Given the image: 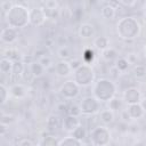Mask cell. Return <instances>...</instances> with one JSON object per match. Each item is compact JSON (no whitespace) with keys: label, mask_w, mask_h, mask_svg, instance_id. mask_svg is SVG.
I'll return each instance as SVG.
<instances>
[{"label":"cell","mask_w":146,"mask_h":146,"mask_svg":"<svg viewBox=\"0 0 146 146\" xmlns=\"http://www.w3.org/2000/svg\"><path fill=\"white\" fill-rule=\"evenodd\" d=\"M6 22L8 26L15 29L25 27L30 24V10L23 5H13L11 8L6 13Z\"/></svg>","instance_id":"cell-1"},{"label":"cell","mask_w":146,"mask_h":146,"mask_svg":"<svg viewBox=\"0 0 146 146\" xmlns=\"http://www.w3.org/2000/svg\"><path fill=\"white\" fill-rule=\"evenodd\" d=\"M140 24L133 17H123L116 24L117 35L123 40H133L140 33Z\"/></svg>","instance_id":"cell-2"},{"label":"cell","mask_w":146,"mask_h":146,"mask_svg":"<svg viewBox=\"0 0 146 146\" xmlns=\"http://www.w3.org/2000/svg\"><path fill=\"white\" fill-rule=\"evenodd\" d=\"M116 87L114 82L110 79L102 78L98 79L92 87V95L100 102V103H107L111 98L115 96Z\"/></svg>","instance_id":"cell-3"},{"label":"cell","mask_w":146,"mask_h":146,"mask_svg":"<svg viewBox=\"0 0 146 146\" xmlns=\"http://www.w3.org/2000/svg\"><path fill=\"white\" fill-rule=\"evenodd\" d=\"M73 80L80 87H88L95 81V71L90 64L82 63L73 71Z\"/></svg>","instance_id":"cell-4"},{"label":"cell","mask_w":146,"mask_h":146,"mask_svg":"<svg viewBox=\"0 0 146 146\" xmlns=\"http://www.w3.org/2000/svg\"><path fill=\"white\" fill-rule=\"evenodd\" d=\"M111 140V132L110 129L103 124V125H97L91 129L90 131V143L95 146H102V145H107Z\"/></svg>","instance_id":"cell-5"},{"label":"cell","mask_w":146,"mask_h":146,"mask_svg":"<svg viewBox=\"0 0 146 146\" xmlns=\"http://www.w3.org/2000/svg\"><path fill=\"white\" fill-rule=\"evenodd\" d=\"M80 107L83 115H94L100 111V102L94 95L87 96L81 100Z\"/></svg>","instance_id":"cell-6"},{"label":"cell","mask_w":146,"mask_h":146,"mask_svg":"<svg viewBox=\"0 0 146 146\" xmlns=\"http://www.w3.org/2000/svg\"><path fill=\"white\" fill-rule=\"evenodd\" d=\"M80 86L74 80H68L64 82L59 88V94L65 99H74L80 94Z\"/></svg>","instance_id":"cell-7"},{"label":"cell","mask_w":146,"mask_h":146,"mask_svg":"<svg viewBox=\"0 0 146 146\" xmlns=\"http://www.w3.org/2000/svg\"><path fill=\"white\" fill-rule=\"evenodd\" d=\"M47 17L48 16L42 8H33L30 10V23L34 26H41L46 22Z\"/></svg>","instance_id":"cell-8"},{"label":"cell","mask_w":146,"mask_h":146,"mask_svg":"<svg viewBox=\"0 0 146 146\" xmlns=\"http://www.w3.org/2000/svg\"><path fill=\"white\" fill-rule=\"evenodd\" d=\"M18 38V32L17 29L8 26V27H3L1 33H0V40L2 43L6 44H11L14 43Z\"/></svg>","instance_id":"cell-9"},{"label":"cell","mask_w":146,"mask_h":146,"mask_svg":"<svg viewBox=\"0 0 146 146\" xmlns=\"http://www.w3.org/2000/svg\"><path fill=\"white\" fill-rule=\"evenodd\" d=\"M122 99L123 102L127 104V105H131V104H136V103H139L140 99H141V94L140 91L137 89V88H128L124 90L123 92V96H122Z\"/></svg>","instance_id":"cell-10"},{"label":"cell","mask_w":146,"mask_h":146,"mask_svg":"<svg viewBox=\"0 0 146 146\" xmlns=\"http://www.w3.org/2000/svg\"><path fill=\"white\" fill-rule=\"evenodd\" d=\"M72 67H71V64L70 62L65 60V59H60L56 65H55V72L58 76H62V78H66L71 74L72 72Z\"/></svg>","instance_id":"cell-11"},{"label":"cell","mask_w":146,"mask_h":146,"mask_svg":"<svg viewBox=\"0 0 146 146\" xmlns=\"http://www.w3.org/2000/svg\"><path fill=\"white\" fill-rule=\"evenodd\" d=\"M81 124L79 116H74V115H67L64 120H63V130H65L66 132H72L74 129H76L79 125Z\"/></svg>","instance_id":"cell-12"},{"label":"cell","mask_w":146,"mask_h":146,"mask_svg":"<svg viewBox=\"0 0 146 146\" xmlns=\"http://www.w3.org/2000/svg\"><path fill=\"white\" fill-rule=\"evenodd\" d=\"M127 111H128V113H129V115L132 120H138V119L143 117L144 114H145V112H144V110H143V107L139 103L128 105Z\"/></svg>","instance_id":"cell-13"},{"label":"cell","mask_w":146,"mask_h":146,"mask_svg":"<svg viewBox=\"0 0 146 146\" xmlns=\"http://www.w3.org/2000/svg\"><path fill=\"white\" fill-rule=\"evenodd\" d=\"M13 67H14V60L11 58L3 57L0 60V72L2 75H13Z\"/></svg>","instance_id":"cell-14"},{"label":"cell","mask_w":146,"mask_h":146,"mask_svg":"<svg viewBox=\"0 0 146 146\" xmlns=\"http://www.w3.org/2000/svg\"><path fill=\"white\" fill-rule=\"evenodd\" d=\"M95 34V27L92 24H89V23H83L81 24L80 29H79V35L80 38L82 39H89V38H92Z\"/></svg>","instance_id":"cell-15"},{"label":"cell","mask_w":146,"mask_h":146,"mask_svg":"<svg viewBox=\"0 0 146 146\" xmlns=\"http://www.w3.org/2000/svg\"><path fill=\"white\" fill-rule=\"evenodd\" d=\"M98 117L103 124L107 125L114 121V112L110 108H103L98 112Z\"/></svg>","instance_id":"cell-16"},{"label":"cell","mask_w":146,"mask_h":146,"mask_svg":"<svg viewBox=\"0 0 146 146\" xmlns=\"http://www.w3.org/2000/svg\"><path fill=\"white\" fill-rule=\"evenodd\" d=\"M9 91H10V95L11 96H14L15 98H18V99L25 97V95H26V88L22 83H15V84H13L9 88Z\"/></svg>","instance_id":"cell-17"},{"label":"cell","mask_w":146,"mask_h":146,"mask_svg":"<svg viewBox=\"0 0 146 146\" xmlns=\"http://www.w3.org/2000/svg\"><path fill=\"white\" fill-rule=\"evenodd\" d=\"M82 144H83L82 140L73 137L72 135L71 136H67V137H65V138H63V139H60L58 141V145L59 146H81Z\"/></svg>","instance_id":"cell-18"},{"label":"cell","mask_w":146,"mask_h":146,"mask_svg":"<svg viewBox=\"0 0 146 146\" xmlns=\"http://www.w3.org/2000/svg\"><path fill=\"white\" fill-rule=\"evenodd\" d=\"M92 43H94V46H95L98 50H100V51H103V50H105L106 48L110 47V41H108V39H107L106 36H104V35H100V36L95 38Z\"/></svg>","instance_id":"cell-19"},{"label":"cell","mask_w":146,"mask_h":146,"mask_svg":"<svg viewBox=\"0 0 146 146\" xmlns=\"http://www.w3.org/2000/svg\"><path fill=\"white\" fill-rule=\"evenodd\" d=\"M44 70H46V68H44L38 60L30 63V71H31L32 75H33L34 78H40V76H42Z\"/></svg>","instance_id":"cell-20"},{"label":"cell","mask_w":146,"mask_h":146,"mask_svg":"<svg viewBox=\"0 0 146 146\" xmlns=\"http://www.w3.org/2000/svg\"><path fill=\"white\" fill-rule=\"evenodd\" d=\"M100 14L102 16L105 18V19H113L115 17V14H116V10L115 8L112 6V5H106L102 8L100 10Z\"/></svg>","instance_id":"cell-21"},{"label":"cell","mask_w":146,"mask_h":146,"mask_svg":"<svg viewBox=\"0 0 146 146\" xmlns=\"http://www.w3.org/2000/svg\"><path fill=\"white\" fill-rule=\"evenodd\" d=\"M122 100H123V99L116 98V97L114 96L113 98H111V99L107 102V108H110V110L113 111V112L121 111V108H122Z\"/></svg>","instance_id":"cell-22"},{"label":"cell","mask_w":146,"mask_h":146,"mask_svg":"<svg viewBox=\"0 0 146 146\" xmlns=\"http://www.w3.org/2000/svg\"><path fill=\"white\" fill-rule=\"evenodd\" d=\"M116 55H117L116 50L114 48H112V47H108V48H106L105 50L102 51V58L105 62H112L116 57Z\"/></svg>","instance_id":"cell-23"},{"label":"cell","mask_w":146,"mask_h":146,"mask_svg":"<svg viewBox=\"0 0 146 146\" xmlns=\"http://www.w3.org/2000/svg\"><path fill=\"white\" fill-rule=\"evenodd\" d=\"M132 73L137 79H143L146 76V66L144 64H135Z\"/></svg>","instance_id":"cell-24"},{"label":"cell","mask_w":146,"mask_h":146,"mask_svg":"<svg viewBox=\"0 0 146 146\" xmlns=\"http://www.w3.org/2000/svg\"><path fill=\"white\" fill-rule=\"evenodd\" d=\"M129 64H130V63L128 62V59H127L125 57H119V58L116 59L114 66L120 71V73H123V72H125V71L128 70Z\"/></svg>","instance_id":"cell-25"},{"label":"cell","mask_w":146,"mask_h":146,"mask_svg":"<svg viewBox=\"0 0 146 146\" xmlns=\"http://www.w3.org/2000/svg\"><path fill=\"white\" fill-rule=\"evenodd\" d=\"M95 59V52L92 49L90 48H86L83 50V54H82V63H86V64H91Z\"/></svg>","instance_id":"cell-26"},{"label":"cell","mask_w":146,"mask_h":146,"mask_svg":"<svg viewBox=\"0 0 146 146\" xmlns=\"http://www.w3.org/2000/svg\"><path fill=\"white\" fill-rule=\"evenodd\" d=\"M71 135H72L73 137L80 139V140H83L84 138H87V130H86V128H84L82 124H80L76 129H74V130L71 132Z\"/></svg>","instance_id":"cell-27"},{"label":"cell","mask_w":146,"mask_h":146,"mask_svg":"<svg viewBox=\"0 0 146 146\" xmlns=\"http://www.w3.org/2000/svg\"><path fill=\"white\" fill-rule=\"evenodd\" d=\"M9 95H10V91H9V89L6 87V84L2 82L1 84H0V96H1V105H5L6 103H7V100H8V98H9Z\"/></svg>","instance_id":"cell-28"},{"label":"cell","mask_w":146,"mask_h":146,"mask_svg":"<svg viewBox=\"0 0 146 146\" xmlns=\"http://www.w3.org/2000/svg\"><path fill=\"white\" fill-rule=\"evenodd\" d=\"M24 63L22 60H14V67H13V75H22L24 72Z\"/></svg>","instance_id":"cell-29"},{"label":"cell","mask_w":146,"mask_h":146,"mask_svg":"<svg viewBox=\"0 0 146 146\" xmlns=\"http://www.w3.org/2000/svg\"><path fill=\"white\" fill-rule=\"evenodd\" d=\"M58 141L59 140H56L55 137L48 136V137H43L42 140H40L38 144L41 146H55V145H58Z\"/></svg>","instance_id":"cell-30"},{"label":"cell","mask_w":146,"mask_h":146,"mask_svg":"<svg viewBox=\"0 0 146 146\" xmlns=\"http://www.w3.org/2000/svg\"><path fill=\"white\" fill-rule=\"evenodd\" d=\"M71 55H72V51L67 46H63V47H60L58 49V57L60 59H65L66 60L67 58L71 57Z\"/></svg>","instance_id":"cell-31"},{"label":"cell","mask_w":146,"mask_h":146,"mask_svg":"<svg viewBox=\"0 0 146 146\" xmlns=\"http://www.w3.org/2000/svg\"><path fill=\"white\" fill-rule=\"evenodd\" d=\"M38 62H39L44 68H49V67L51 66V64H52V60H51V58H50L48 55H44V56L39 57V58H38Z\"/></svg>","instance_id":"cell-32"},{"label":"cell","mask_w":146,"mask_h":146,"mask_svg":"<svg viewBox=\"0 0 146 146\" xmlns=\"http://www.w3.org/2000/svg\"><path fill=\"white\" fill-rule=\"evenodd\" d=\"M68 114L70 115H74V116H80L81 114H82V112H81V107H80V105H78V104H72L70 107H68Z\"/></svg>","instance_id":"cell-33"},{"label":"cell","mask_w":146,"mask_h":146,"mask_svg":"<svg viewBox=\"0 0 146 146\" xmlns=\"http://www.w3.org/2000/svg\"><path fill=\"white\" fill-rule=\"evenodd\" d=\"M16 144H17V145H19V146H25V145H33V143H32L30 139H27V138H22V139H21V140H18Z\"/></svg>","instance_id":"cell-34"},{"label":"cell","mask_w":146,"mask_h":146,"mask_svg":"<svg viewBox=\"0 0 146 146\" xmlns=\"http://www.w3.org/2000/svg\"><path fill=\"white\" fill-rule=\"evenodd\" d=\"M70 64H71V67H72V70L74 71L75 68H78L81 64H82V60H80V59H74V60H72V62H70Z\"/></svg>","instance_id":"cell-35"},{"label":"cell","mask_w":146,"mask_h":146,"mask_svg":"<svg viewBox=\"0 0 146 146\" xmlns=\"http://www.w3.org/2000/svg\"><path fill=\"white\" fill-rule=\"evenodd\" d=\"M123 6H127V7H131V6H133L135 5V2H136V0H119Z\"/></svg>","instance_id":"cell-36"},{"label":"cell","mask_w":146,"mask_h":146,"mask_svg":"<svg viewBox=\"0 0 146 146\" xmlns=\"http://www.w3.org/2000/svg\"><path fill=\"white\" fill-rule=\"evenodd\" d=\"M139 104L141 105V107H143V110H144V112L146 113V97H144V98H141V99H140V102H139Z\"/></svg>","instance_id":"cell-37"},{"label":"cell","mask_w":146,"mask_h":146,"mask_svg":"<svg viewBox=\"0 0 146 146\" xmlns=\"http://www.w3.org/2000/svg\"><path fill=\"white\" fill-rule=\"evenodd\" d=\"M40 1H41V2H43V3H47V2H48V1H50V0H40Z\"/></svg>","instance_id":"cell-38"},{"label":"cell","mask_w":146,"mask_h":146,"mask_svg":"<svg viewBox=\"0 0 146 146\" xmlns=\"http://www.w3.org/2000/svg\"><path fill=\"white\" fill-rule=\"evenodd\" d=\"M144 10H145V13H146V2H145V5H144Z\"/></svg>","instance_id":"cell-39"},{"label":"cell","mask_w":146,"mask_h":146,"mask_svg":"<svg viewBox=\"0 0 146 146\" xmlns=\"http://www.w3.org/2000/svg\"><path fill=\"white\" fill-rule=\"evenodd\" d=\"M144 52H145V57H146V46H145V49H144Z\"/></svg>","instance_id":"cell-40"}]
</instances>
